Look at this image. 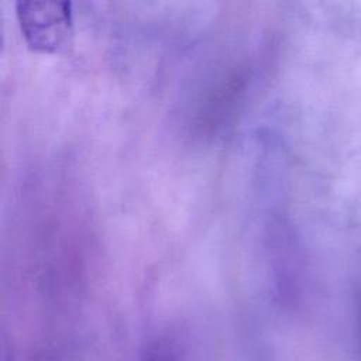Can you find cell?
I'll return each mask as SVG.
<instances>
[{
	"label": "cell",
	"instance_id": "obj_1",
	"mask_svg": "<svg viewBox=\"0 0 361 361\" xmlns=\"http://www.w3.org/2000/svg\"><path fill=\"white\" fill-rule=\"evenodd\" d=\"M21 31L27 41L44 51H59L71 44L69 3H18Z\"/></svg>",
	"mask_w": 361,
	"mask_h": 361
},
{
	"label": "cell",
	"instance_id": "obj_2",
	"mask_svg": "<svg viewBox=\"0 0 361 361\" xmlns=\"http://www.w3.org/2000/svg\"><path fill=\"white\" fill-rule=\"evenodd\" d=\"M141 361H189L188 350L176 340L162 337L151 341L142 353Z\"/></svg>",
	"mask_w": 361,
	"mask_h": 361
}]
</instances>
